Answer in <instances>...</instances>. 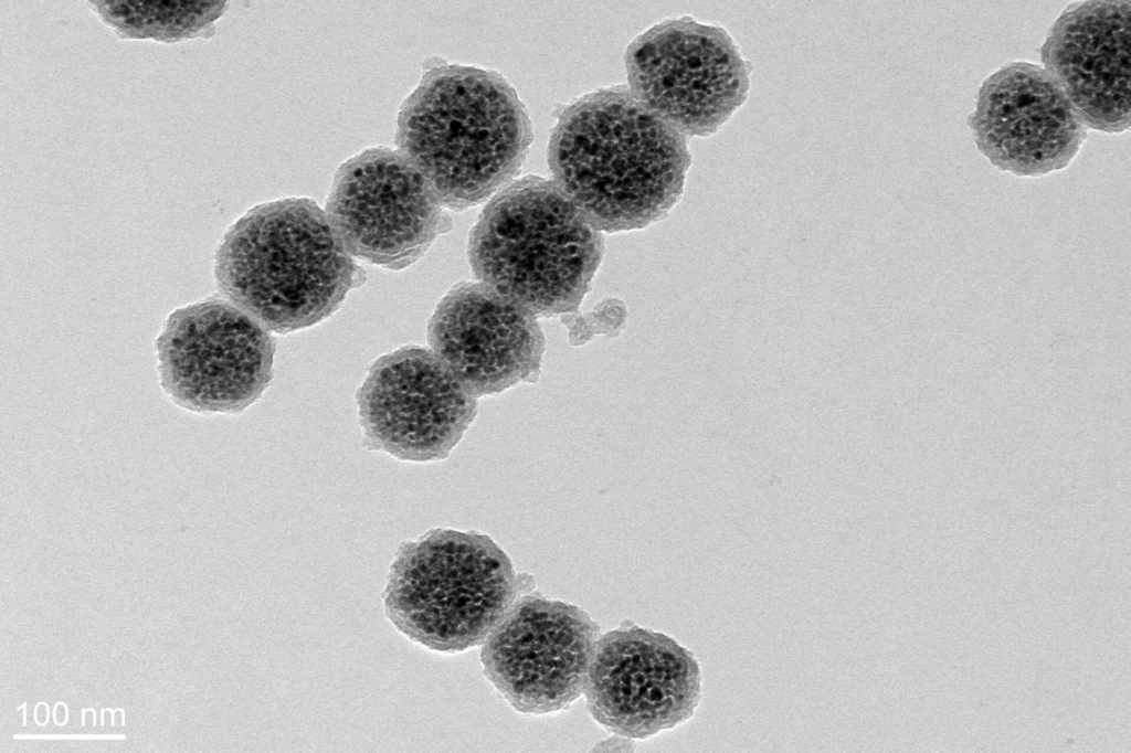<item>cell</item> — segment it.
I'll use <instances>...</instances> for the list:
<instances>
[{
  "label": "cell",
  "mask_w": 1131,
  "mask_h": 753,
  "mask_svg": "<svg viewBox=\"0 0 1131 753\" xmlns=\"http://www.w3.org/2000/svg\"><path fill=\"white\" fill-rule=\"evenodd\" d=\"M548 163L556 184L598 231L643 229L683 194L691 156L687 138L614 86L566 107L553 127Z\"/></svg>",
  "instance_id": "6da1fadb"
},
{
  "label": "cell",
  "mask_w": 1131,
  "mask_h": 753,
  "mask_svg": "<svg viewBox=\"0 0 1131 753\" xmlns=\"http://www.w3.org/2000/svg\"><path fill=\"white\" fill-rule=\"evenodd\" d=\"M532 138L527 109L501 74L437 64L402 103L395 144L441 204L462 211L510 184Z\"/></svg>",
  "instance_id": "7a4b0ae2"
},
{
  "label": "cell",
  "mask_w": 1131,
  "mask_h": 753,
  "mask_svg": "<svg viewBox=\"0 0 1131 753\" xmlns=\"http://www.w3.org/2000/svg\"><path fill=\"white\" fill-rule=\"evenodd\" d=\"M356 278L326 212L307 198L254 206L228 230L214 259L222 297L277 333L330 316Z\"/></svg>",
  "instance_id": "3957f363"
},
{
  "label": "cell",
  "mask_w": 1131,
  "mask_h": 753,
  "mask_svg": "<svg viewBox=\"0 0 1131 753\" xmlns=\"http://www.w3.org/2000/svg\"><path fill=\"white\" fill-rule=\"evenodd\" d=\"M475 277L529 312L577 311L604 238L554 181L527 176L484 208L468 238Z\"/></svg>",
  "instance_id": "277c9868"
},
{
  "label": "cell",
  "mask_w": 1131,
  "mask_h": 753,
  "mask_svg": "<svg viewBox=\"0 0 1131 753\" xmlns=\"http://www.w3.org/2000/svg\"><path fill=\"white\" fill-rule=\"evenodd\" d=\"M529 585L488 535L437 528L399 547L383 613L411 641L454 654L483 644Z\"/></svg>",
  "instance_id": "5b68a950"
},
{
  "label": "cell",
  "mask_w": 1131,
  "mask_h": 753,
  "mask_svg": "<svg viewBox=\"0 0 1131 753\" xmlns=\"http://www.w3.org/2000/svg\"><path fill=\"white\" fill-rule=\"evenodd\" d=\"M628 89L686 138L717 132L748 98L751 64L720 25L683 15L627 46Z\"/></svg>",
  "instance_id": "8992f818"
},
{
  "label": "cell",
  "mask_w": 1131,
  "mask_h": 753,
  "mask_svg": "<svg viewBox=\"0 0 1131 753\" xmlns=\"http://www.w3.org/2000/svg\"><path fill=\"white\" fill-rule=\"evenodd\" d=\"M155 350L160 385L176 405L237 414L269 384L276 343L234 304L207 297L168 316Z\"/></svg>",
  "instance_id": "52a82bcc"
},
{
  "label": "cell",
  "mask_w": 1131,
  "mask_h": 753,
  "mask_svg": "<svg viewBox=\"0 0 1131 753\" xmlns=\"http://www.w3.org/2000/svg\"><path fill=\"white\" fill-rule=\"evenodd\" d=\"M442 206L423 174L399 150L373 147L338 168L326 214L350 255L401 269L443 232Z\"/></svg>",
  "instance_id": "ba28073f"
},
{
  "label": "cell",
  "mask_w": 1131,
  "mask_h": 753,
  "mask_svg": "<svg viewBox=\"0 0 1131 753\" xmlns=\"http://www.w3.org/2000/svg\"><path fill=\"white\" fill-rule=\"evenodd\" d=\"M600 627L580 607L520 596L480 651L487 679L526 714L567 709L584 690Z\"/></svg>",
  "instance_id": "9c48e42d"
},
{
  "label": "cell",
  "mask_w": 1131,
  "mask_h": 753,
  "mask_svg": "<svg viewBox=\"0 0 1131 753\" xmlns=\"http://www.w3.org/2000/svg\"><path fill=\"white\" fill-rule=\"evenodd\" d=\"M583 693L609 731L645 740L688 721L702 698L696 656L674 638L636 625L600 636Z\"/></svg>",
  "instance_id": "30bf717a"
},
{
  "label": "cell",
  "mask_w": 1131,
  "mask_h": 753,
  "mask_svg": "<svg viewBox=\"0 0 1131 753\" xmlns=\"http://www.w3.org/2000/svg\"><path fill=\"white\" fill-rule=\"evenodd\" d=\"M357 403L368 446L412 462L447 457L477 412L476 397L436 354L415 346L379 358Z\"/></svg>",
  "instance_id": "8fae6325"
},
{
  "label": "cell",
  "mask_w": 1131,
  "mask_h": 753,
  "mask_svg": "<svg viewBox=\"0 0 1131 753\" xmlns=\"http://www.w3.org/2000/svg\"><path fill=\"white\" fill-rule=\"evenodd\" d=\"M968 124L979 151L995 168L1027 178L1067 168L1088 137L1059 85L1043 67L1023 61L984 79Z\"/></svg>",
  "instance_id": "7c38bea8"
},
{
  "label": "cell",
  "mask_w": 1131,
  "mask_h": 753,
  "mask_svg": "<svg viewBox=\"0 0 1131 753\" xmlns=\"http://www.w3.org/2000/svg\"><path fill=\"white\" fill-rule=\"evenodd\" d=\"M427 341L474 397L535 381L546 344L535 315L482 282L457 284L441 299Z\"/></svg>",
  "instance_id": "4fadbf2b"
},
{
  "label": "cell",
  "mask_w": 1131,
  "mask_h": 753,
  "mask_svg": "<svg viewBox=\"0 0 1131 753\" xmlns=\"http://www.w3.org/2000/svg\"><path fill=\"white\" fill-rule=\"evenodd\" d=\"M1130 15V1L1070 4L1040 47L1043 68L1081 123L1108 134L1131 125Z\"/></svg>",
  "instance_id": "5bb4252c"
},
{
  "label": "cell",
  "mask_w": 1131,
  "mask_h": 753,
  "mask_svg": "<svg viewBox=\"0 0 1131 753\" xmlns=\"http://www.w3.org/2000/svg\"><path fill=\"white\" fill-rule=\"evenodd\" d=\"M105 24L124 39L179 42L208 39L226 10L224 1H91Z\"/></svg>",
  "instance_id": "9a60e30c"
}]
</instances>
